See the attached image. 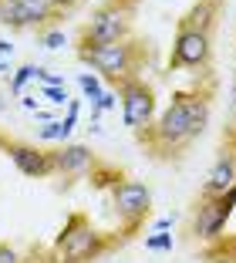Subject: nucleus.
Instances as JSON below:
<instances>
[{"mask_svg":"<svg viewBox=\"0 0 236 263\" xmlns=\"http://www.w3.org/2000/svg\"><path fill=\"white\" fill-rule=\"evenodd\" d=\"M206 125H209V98L199 91H179L172 98V105L149 128L138 132V139L155 155H169L175 148L189 145L192 139H199Z\"/></svg>","mask_w":236,"mask_h":263,"instance_id":"1","label":"nucleus"},{"mask_svg":"<svg viewBox=\"0 0 236 263\" xmlns=\"http://www.w3.org/2000/svg\"><path fill=\"white\" fill-rule=\"evenodd\" d=\"M108 250L105 233H98L88 216L75 213L68 216L64 230L58 233V240L51 247V263H88V260H98L101 253Z\"/></svg>","mask_w":236,"mask_h":263,"instance_id":"2","label":"nucleus"},{"mask_svg":"<svg viewBox=\"0 0 236 263\" xmlns=\"http://www.w3.org/2000/svg\"><path fill=\"white\" fill-rule=\"evenodd\" d=\"M78 58H81L88 68H95L101 78L108 81H125L138 71V61H142V47L138 41H118V44H95V47H78Z\"/></svg>","mask_w":236,"mask_h":263,"instance_id":"3","label":"nucleus"},{"mask_svg":"<svg viewBox=\"0 0 236 263\" xmlns=\"http://www.w3.org/2000/svg\"><path fill=\"white\" fill-rule=\"evenodd\" d=\"M129 31H132V0H108L84 24L78 47L118 44V41H129Z\"/></svg>","mask_w":236,"mask_h":263,"instance_id":"4","label":"nucleus"},{"mask_svg":"<svg viewBox=\"0 0 236 263\" xmlns=\"http://www.w3.org/2000/svg\"><path fill=\"white\" fill-rule=\"evenodd\" d=\"M118 101H122V122L132 132H145L155 122V91L138 74L118 81Z\"/></svg>","mask_w":236,"mask_h":263,"instance_id":"5","label":"nucleus"},{"mask_svg":"<svg viewBox=\"0 0 236 263\" xmlns=\"http://www.w3.org/2000/svg\"><path fill=\"white\" fill-rule=\"evenodd\" d=\"M236 209V186L226 189L223 196H209V199H199L196 216H192V236L199 243H220L223 230H226L229 216Z\"/></svg>","mask_w":236,"mask_h":263,"instance_id":"6","label":"nucleus"},{"mask_svg":"<svg viewBox=\"0 0 236 263\" xmlns=\"http://www.w3.org/2000/svg\"><path fill=\"white\" fill-rule=\"evenodd\" d=\"M209 54H213V37H209V31L179 21V31H175V41H172V54H169V68H186V71L206 68V64H209Z\"/></svg>","mask_w":236,"mask_h":263,"instance_id":"7","label":"nucleus"},{"mask_svg":"<svg viewBox=\"0 0 236 263\" xmlns=\"http://www.w3.org/2000/svg\"><path fill=\"white\" fill-rule=\"evenodd\" d=\"M112 209H115V216L122 219L125 230H135L149 216V209H152V189L145 186V182L118 176L112 182Z\"/></svg>","mask_w":236,"mask_h":263,"instance_id":"8","label":"nucleus"},{"mask_svg":"<svg viewBox=\"0 0 236 263\" xmlns=\"http://www.w3.org/2000/svg\"><path fill=\"white\" fill-rule=\"evenodd\" d=\"M54 4L51 0H0V24L14 31H34L54 21Z\"/></svg>","mask_w":236,"mask_h":263,"instance_id":"9","label":"nucleus"},{"mask_svg":"<svg viewBox=\"0 0 236 263\" xmlns=\"http://www.w3.org/2000/svg\"><path fill=\"white\" fill-rule=\"evenodd\" d=\"M4 152L10 155L14 169L24 172V176H31V179H47V176H54L51 152H44V148L31 145V142H14V139H7Z\"/></svg>","mask_w":236,"mask_h":263,"instance_id":"10","label":"nucleus"},{"mask_svg":"<svg viewBox=\"0 0 236 263\" xmlns=\"http://www.w3.org/2000/svg\"><path fill=\"white\" fill-rule=\"evenodd\" d=\"M51 165L58 176H84V172L95 169V152L88 145H75V142H64L51 152Z\"/></svg>","mask_w":236,"mask_h":263,"instance_id":"11","label":"nucleus"},{"mask_svg":"<svg viewBox=\"0 0 236 263\" xmlns=\"http://www.w3.org/2000/svg\"><path fill=\"white\" fill-rule=\"evenodd\" d=\"M236 186V152H223L220 159L213 162V169L206 172V182H203V199L209 196H223L226 189Z\"/></svg>","mask_w":236,"mask_h":263,"instance_id":"12","label":"nucleus"},{"mask_svg":"<svg viewBox=\"0 0 236 263\" xmlns=\"http://www.w3.org/2000/svg\"><path fill=\"white\" fill-rule=\"evenodd\" d=\"M75 122H78V101H68V118H51L38 128V142H64L71 139V132H75Z\"/></svg>","mask_w":236,"mask_h":263,"instance_id":"13","label":"nucleus"},{"mask_svg":"<svg viewBox=\"0 0 236 263\" xmlns=\"http://www.w3.org/2000/svg\"><path fill=\"white\" fill-rule=\"evenodd\" d=\"M216 7H220V0H199L196 7H192L189 14L183 17V21L192 24V27H203V31H209V27H213V17H216Z\"/></svg>","mask_w":236,"mask_h":263,"instance_id":"14","label":"nucleus"},{"mask_svg":"<svg viewBox=\"0 0 236 263\" xmlns=\"http://www.w3.org/2000/svg\"><path fill=\"white\" fill-rule=\"evenodd\" d=\"M27 81H38V64H21V68L14 71V78H10V91L21 95Z\"/></svg>","mask_w":236,"mask_h":263,"instance_id":"15","label":"nucleus"},{"mask_svg":"<svg viewBox=\"0 0 236 263\" xmlns=\"http://www.w3.org/2000/svg\"><path fill=\"white\" fill-rule=\"evenodd\" d=\"M78 85H81L84 98H92V101H98L101 91H105V88H101V81H98L95 74H88V71H81V74H78Z\"/></svg>","mask_w":236,"mask_h":263,"instance_id":"16","label":"nucleus"},{"mask_svg":"<svg viewBox=\"0 0 236 263\" xmlns=\"http://www.w3.org/2000/svg\"><path fill=\"white\" fill-rule=\"evenodd\" d=\"M41 95H44L47 101H51V105H68V85H44L41 88Z\"/></svg>","mask_w":236,"mask_h":263,"instance_id":"17","label":"nucleus"},{"mask_svg":"<svg viewBox=\"0 0 236 263\" xmlns=\"http://www.w3.org/2000/svg\"><path fill=\"white\" fill-rule=\"evenodd\" d=\"M145 250H159V253L172 250V233H155V236H145Z\"/></svg>","mask_w":236,"mask_h":263,"instance_id":"18","label":"nucleus"},{"mask_svg":"<svg viewBox=\"0 0 236 263\" xmlns=\"http://www.w3.org/2000/svg\"><path fill=\"white\" fill-rule=\"evenodd\" d=\"M64 41H68V37H64V31H44V34H41V44H44L47 51H58Z\"/></svg>","mask_w":236,"mask_h":263,"instance_id":"19","label":"nucleus"},{"mask_svg":"<svg viewBox=\"0 0 236 263\" xmlns=\"http://www.w3.org/2000/svg\"><path fill=\"white\" fill-rule=\"evenodd\" d=\"M10 61H14V44L10 41H0V74L10 71Z\"/></svg>","mask_w":236,"mask_h":263,"instance_id":"20","label":"nucleus"},{"mask_svg":"<svg viewBox=\"0 0 236 263\" xmlns=\"http://www.w3.org/2000/svg\"><path fill=\"white\" fill-rule=\"evenodd\" d=\"M0 263H21V253L10 243H0Z\"/></svg>","mask_w":236,"mask_h":263,"instance_id":"21","label":"nucleus"},{"mask_svg":"<svg viewBox=\"0 0 236 263\" xmlns=\"http://www.w3.org/2000/svg\"><path fill=\"white\" fill-rule=\"evenodd\" d=\"M112 105H115V95H112V91H101V98L95 101V108H98V111H108Z\"/></svg>","mask_w":236,"mask_h":263,"instance_id":"22","label":"nucleus"},{"mask_svg":"<svg viewBox=\"0 0 236 263\" xmlns=\"http://www.w3.org/2000/svg\"><path fill=\"white\" fill-rule=\"evenodd\" d=\"M51 4H54V10H68V7H75L78 0H51Z\"/></svg>","mask_w":236,"mask_h":263,"instance_id":"23","label":"nucleus"},{"mask_svg":"<svg viewBox=\"0 0 236 263\" xmlns=\"http://www.w3.org/2000/svg\"><path fill=\"white\" fill-rule=\"evenodd\" d=\"M233 111H236V85H233Z\"/></svg>","mask_w":236,"mask_h":263,"instance_id":"24","label":"nucleus"},{"mask_svg":"<svg viewBox=\"0 0 236 263\" xmlns=\"http://www.w3.org/2000/svg\"><path fill=\"white\" fill-rule=\"evenodd\" d=\"M229 250H236V236H233V240H229Z\"/></svg>","mask_w":236,"mask_h":263,"instance_id":"25","label":"nucleus"},{"mask_svg":"<svg viewBox=\"0 0 236 263\" xmlns=\"http://www.w3.org/2000/svg\"><path fill=\"white\" fill-rule=\"evenodd\" d=\"M4 145H7V139H4V135H0V148H4Z\"/></svg>","mask_w":236,"mask_h":263,"instance_id":"26","label":"nucleus"}]
</instances>
